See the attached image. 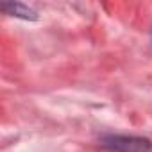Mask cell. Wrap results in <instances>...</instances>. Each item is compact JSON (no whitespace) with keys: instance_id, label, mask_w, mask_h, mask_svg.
<instances>
[{"instance_id":"cell-1","label":"cell","mask_w":152,"mask_h":152,"mask_svg":"<svg viewBox=\"0 0 152 152\" xmlns=\"http://www.w3.org/2000/svg\"><path fill=\"white\" fill-rule=\"evenodd\" d=\"M100 147L107 152H150L152 141L143 136L132 134H104L99 140Z\"/></svg>"},{"instance_id":"cell-2","label":"cell","mask_w":152,"mask_h":152,"mask_svg":"<svg viewBox=\"0 0 152 152\" xmlns=\"http://www.w3.org/2000/svg\"><path fill=\"white\" fill-rule=\"evenodd\" d=\"M0 9L6 15L20 18V20H27V22H36L38 20V13L23 2H9V0H6V2H0Z\"/></svg>"}]
</instances>
